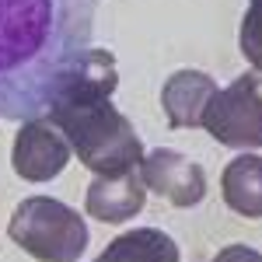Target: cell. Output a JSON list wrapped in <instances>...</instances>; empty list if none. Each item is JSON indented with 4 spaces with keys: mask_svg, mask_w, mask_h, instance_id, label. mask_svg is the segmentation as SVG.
I'll use <instances>...</instances> for the list:
<instances>
[{
    "mask_svg": "<svg viewBox=\"0 0 262 262\" xmlns=\"http://www.w3.org/2000/svg\"><path fill=\"white\" fill-rule=\"evenodd\" d=\"M7 238L39 262H77L91 242V231L74 206L53 196H28L14 206Z\"/></svg>",
    "mask_w": 262,
    "mask_h": 262,
    "instance_id": "3",
    "label": "cell"
},
{
    "mask_svg": "<svg viewBox=\"0 0 262 262\" xmlns=\"http://www.w3.org/2000/svg\"><path fill=\"white\" fill-rule=\"evenodd\" d=\"M101 0H0V119L49 112L91 49Z\"/></svg>",
    "mask_w": 262,
    "mask_h": 262,
    "instance_id": "1",
    "label": "cell"
},
{
    "mask_svg": "<svg viewBox=\"0 0 262 262\" xmlns=\"http://www.w3.org/2000/svg\"><path fill=\"white\" fill-rule=\"evenodd\" d=\"M88 217L101 224H126L147 206V185L140 179V164L122 175H95L88 185Z\"/></svg>",
    "mask_w": 262,
    "mask_h": 262,
    "instance_id": "7",
    "label": "cell"
},
{
    "mask_svg": "<svg viewBox=\"0 0 262 262\" xmlns=\"http://www.w3.org/2000/svg\"><path fill=\"white\" fill-rule=\"evenodd\" d=\"M210 262H224V259H221V255H213V259H210Z\"/></svg>",
    "mask_w": 262,
    "mask_h": 262,
    "instance_id": "14",
    "label": "cell"
},
{
    "mask_svg": "<svg viewBox=\"0 0 262 262\" xmlns=\"http://www.w3.org/2000/svg\"><path fill=\"white\" fill-rule=\"evenodd\" d=\"M119 88V67H116V56L101 46H91L84 53V60L77 63L74 77L67 81L56 101L53 105H84V101H101V98H112ZM49 105V108H53Z\"/></svg>",
    "mask_w": 262,
    "mask_h": 262,
    "instance_id": "9",
    "label": "cell"
},
{
    "mask_svg": "<svg viewBox=\"0 0 262 262\" xmlns=\"http://www.w3.org/2000/svg\"><path fill=\"white\" fill-rule=\"evenodd\" d=\"M140 179L147 192L161 196L171 206H196L206 196V171L192 158H185L182 150H171V147H158L143 154Z\"/></svg>",
    "mask_w": 262,
    "mask_h": 262,
    "instance_id": "6",
    "label": "cell"
},
{
    "mask_svg": "<svg viewBox=\"0 0 262 262\" xmlns=\"http://www.w3.org/2000/svg\"><path fill=\"white\" fill-rule=\"evenodd\" d=\"M217 95V81L206 70H192L182 67L175 74H168V81L161 84V108L171 129H196L203 126V112L210 98Z\"/></svg>",
    "mask_w": 262,
    "mask_h": 262,
    "instance_id": "8",
    "label": "cell"
},
{
    "mask_svg": "<svg viewBox=\"0 0 262 262\" xmlns=\"http://www.w3.org/2000/svg\"><path fill=\"white\" fill-rule=\"evenodd\" d=\"M60 126L70 150L95 175H122L143 161V140L133 122L112 105V98L84 101V105H53L46 112Z\"/></svg>",
    "mask_w": 262,
    "mask_h": 262,
    "instance_id": "2",
    "label": "cell"
},
{
    "mask_svg": "<svg viewBox=\"0 0 262 262\" xmlns=\"http://www.w3.org/2000/svg\"><path fill=\"white\" fill-rule=\"evenodd\" d=\"M95 262H182V252L168 231L133 227L116 234Z\"/></svg>",
    "mask_w": 262,
    "mask_h": 262,
    "instance_id": "11",
    "label": "cell"
},
{
    "mask_svg": "<svg viewBox=\"0 0 262 262\" xmlns=\"http://www.w3.org/2000/svg\"><path fill=\"white\" fill-rule=\"evenodd\" d=\"M224 262H262V252L259 248H248V245H227L217 252Z\"/></svg>",
    "mask_w": 262,
    "mask_h": 262,
    "instance_id": "13",
    "label": "cell"
},
{
    "mask_svg": "<svg viewBox=\"0 0 262 262\" xmlns=\"http://www.w3.org/2000/svg\"><path fill=\"white\" fill-rule=\"evenodd\" d=\"M221 196L238 217H262V154H238L221 175Z\"/></svg>",
    "mask_w": 262,
    "mask_h": 262,
    "instance_id": "10",
    "label": "cell"
},
{
    "mask_svg": "<svg viewBox=\"0 0 262 262\" xmlns=\"http://www.w3.org/2000/svg\"><path fill=\"white\" fill-rule=\"evenodd\" d=\"M238 46H242V56L252 63V70L262 74V0H248V11L238 28Z\"/></svg>",
    "mask_w": 262,
    "mask_h": 262,
    "instance_id": "12",
    "label": "cell"
},
{
    "mask_svg": "<svg viewBox=\"0 0 262 262\" xmlns=\"http://www.w3.org/2000/svg\"><path fill=\"white\" fill-rule=\"evenodd\" d=\"M67 161H70V143L49 116L21 122L14 147H11V168L18 179L49 182L67 168Z\"/></svg>",
    "mask_w": 262,
    "mask_h": 262,
    "instance_id": "5",
    "label": "cell"
},
{
    "mask_svg": "<svg viewBox=\"0 0 262 262\" xmlns=\"http://www.w3.org/2000/svg\"><path fill=\"white\" fill-rule=\"evenodd\" d=\"M203 129L224 147H262V81L259 74H238L227 88H217L203 112Z\"/></svg>",
    "mask_w": 262,
    "mask_h": 262,
    "instance_id": "4",
    "label": "cell"
}]
</instances>
